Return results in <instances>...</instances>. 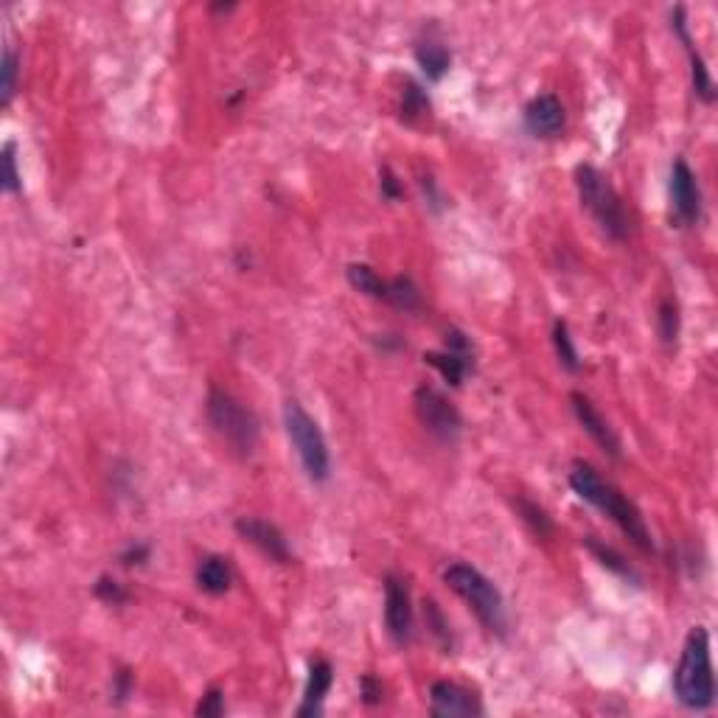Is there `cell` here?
<instances>
[{"instance_id":"obj_1","label":"cell","mask_w":718,"mask_h":718,"mask_svg":"<svg viewBox=\"0 0 718 718\" xmlns=\"http://www.w3.org/2000/svg\"><path fill=\"white\" fill-rule=\"evenodd\" d=\"M570 486L573 491L589 503L592 508H598L601 514L612 519L620 531L632 539L634 545L643 547V550H654L651 542V533L646 528V519L640 517V511L634 508L632 500H626L612 483H606L601 474L595 472L587 463H575L573 472H570Z\"/></svg>"},{"instance_id":"obj_2","label":"cell","mask_w":718,"mask_h":718,"mask_svg":"<svg viewBox=\"0 0 718 718\" xmlns=\"http://www.w3.org/2000/svg\"><path fill=\"white\" fill-rule=\"evenodd\" d=\"M674 693L688 710H710L716 702V676L710 660V634L704 626L690 629L674 671Z\"/></svg>"},{"instance_id":"obj_3","label":"cell","mask_w":718,"mask_h":718,"mask_svg":"<svg viewBox=\"0 0 718 718\" xmlns=\"http://www.w3.org/2000/svg\"><path fill=\"white\" fill-rule=\"evenodd\" d=\"M444 581L452 592H458L460 598L469 604L477 620L489 629L491 634L503 637L508 629V615H505V601L500 589L491 584L480 570H474L472 564L455 561L444 570Z\"/></svg>"},{"instance_id":"obj_4","label":"cell","mask_w":718,"mask_h":718,"mask_svg":"<svg viewBox=\"0 0 718 718\" xmlns=\"http://www.w3.org/2000/svg\"><path fill=\"white\" fill-rule=\"evenodd\" d=\"M575 188H578L581 205L598 222V228L604 230L609 239L623 242L629 236V216H626L623 200L612 188V183L595 166H578L575 169Z\"/></svg>"},{"instance_id":"obj_5","label":"cell","mask_w":718,"mask_h":718,"mask_svg":"<svg viewBox=\"0 0 718 718\" xmlns=\"http://www.w3.org/2000/svg\"><path fill=\"white\" fill-rule=\"evenodd\" d=\"M208 421L214 424L216 435L236 452V455H253L259 444V421L247 410L239 399H233L225 390H211L208 393Z\"/></svg>"},{"instance_id":"obj_6","label":"cell","mask_w":718,"mask_h":718,"mask_svg":"<svg viewBox=\"0 0 718 718\" xmlns=\"http://www.w3.org/2000/svg\"><path fill=\"white\" fill-rule=\"evenodd\" d=\"M284 427H287L289 441L301 458L303 472L315 483H326L331 477V455L315 418L309 416L298 402H287L284 404Z\"/></svg>"},{"instance_id":"obj_7","label":"cell","mask_w":718,"mask_h":718,"mask_svg":"<svg viewBox=\"0 0 718 718\" xmlns=\"http://www.w3.org/2000/svg\"><path fill=\"white\" fill-rule=\"evenodd\" d=\"M416 416L432 438H438L444 444H455L460 438V430H463L460 413L441 390L430 388V385H421L416 390Z\"/></svg>"},{"instance_id":"obj_8","label":"cell","mask_w":718,"mask_h":718,"mask_svg":"<svg viewBox=\"0 0 718 718\" xmlns=\"http://www.w3.org/2000/svg\"><path fill=\"white\" fill-rule=\"evenodd\" d=\"M424 362H430L438 374L444 376L449 385L458 388L460 382L469 376L474 368V348L469 343V337L458 329L446 331V348L444 351H430L424 354Z\"/></svg>"},{"instance_id":"obj_9","label":"cell","mask_w":718,"mask_h":718,"mask_svg":"<svg viewBox=\"0 0 718 718\" xmlns=\"http://www.w3.org/2000/svg\"><path fill=\"white\" fill-rule=\"evenodd\" d=\"M385 623L388 634L399 646L413 640V598L407 581L399 575L385 578Z\"/></svg>"},{"instance_id":"obj_10","label":"cell","mask_w":718,"mask_h":718,"mask_svg":"<svg viewBox=\"0 0 718 718\" xmlns=\"http://www.w3.org/2000/svg\"><path fill=\"white\" fill-rule=\"evenodd\" d=\"M671 208L682 225H693L702 216V191L696 183V174L685 160H674L671 166Z\"/></svg>"},{"instance_id":"obj_11","label":"cell","mask_w":718,"mask_h":718,"mask_svg":"<svg viewBox=\"0 0 718 718\" xmlns=\"http://www.w3.org/2000/svg\"><path fill=\"white\" fill-rule=\"evenodd\" d=\"M432 716L452 718V716H480L483 704L474 696L472 690H466L458 682H435L430 690Z\"/></svg>"},{"instance_id":"obj_12","label":"cell","mask_w":718,"mask_h":718,"mask_svg":"<svg viewBox=\"0 0 718 718\" xmlns=\"http://www.w3.org/2000/svg\"><path fill=\"white\" fill-rule=\"evenodd\" d=\"M236 531H239L242 539H247L253 547H259L264 556H270V559L278 561V564H287V561L292 559L284 533L278 531L275 525H270V522H264V519L242 517L236 522Z\"/></svg>"},{"instance_id":"obj_13","label":"cell","mask_w":718,"mask_h":718,"mask_svg":"<svg viewBox=\"0 0 718 718\" xmlns=\"http://www.w3.org/2000/svg\"><path fill=\"white\" fill-rule=\"evenodd\" d=\"M570 402H573V413L578 418V424L587 430V435L595 441V444L601 446L604 452H609L612 458H618L620 455V441L615 430L609 427V421H606L598 410H595V404L589 402L584 393H573L570 396Z\"/></svg>"},{"instance_id":"obj_14","label":"cell","mask_w":718,"mask_h":718,"mask_svg":"<svg viewBox=\"0 0 718 718\" xmlns=\"http://www.w3.org/2000/svg\"><path fill=\"white\" fill-rule=\"evenodd\" d=\"M564 107L556 96H536V99L525 107V127L536 138H556L564 130Z\"/></svg>"},{"instance_id":"obj_15","label":"cell","mask_w":718,"mask_h":718,"mask_svg":"<svg viewBox=\"0 0 718 718\" xmlns=\"http://www.w3.org/2000/svg\"><path fill=\"white\" fill-rule=\"evenodd\" d=\"M674 31L679 34V40L685 43V48H688L690 76H693V90H696V96H699L704 104H713V99H716L713 76L707 71L704 59L699 57V51L693 48V40H690V31H688V20H685V9H682V6L674 12Z\"/></svg>"},{"instance_id":"obj_16","label":"cell","mask_w":718,"mask_h":718,"mask_svg":"<svg viewBox=\"0 0 718 718\" xmlns=\"http://www.w3.org/2000/svg\"><path fill=\"white\" fill-rule=\"evenodd\" d=\"M331 682H334V668H331L329 660H315L309 665V679H306L298 716H320L323 713V702H326V693L331 690Z\"/></svg>"},{"instance_id":"obj_17","label":"cell","mask_w":718,"mask_h":718,"mask_svg":"<svg viewBox=\"0 0 718 718\" xmlns=\"http://www.w3.org/2000/svg\"><path fill=\"white\" fill-rule=\"evenodd\" d=\"M233 584V567L225 556H205L197 567V587L208 595H225Z\"/></svg>"},{"instance_id":"obj_18","label":"cell","mask_w":718,"mask_h":718,"mask_svg":"<svg viewBox=\"0 0 718 718\" xmlns=\"http://www.w3.org/2000/svg\"><path fill=\"white\" fill-rule=\"evenodd\" d=\"M345 275H348V284L357 292L371 295L376 301H388V281H382L374 267H368V264H348Z\"/></svg>"},{"instance_id":"obj_19","label":"cell","mask_w":718,"mask_h":718,"mask_svg":"<svg viewBox=\"0 0 718 718\" xmlns=\"http://www.w3.org/2000/svg\"><path fill=\"white\" fill-rule=\"evenodd\" d=\"M416 59H418V68L424 71L427 79L432 82H438L446 71H449V65H452V57H449V51H446L444 45L438 43H421L416 48Z\"/></svg>"},{"instance_id":"obj_20","label":"cell","mask_w":718,"mask_h":718,"mask_svg":"<svg viewBox=\"0 0 718 718\" xmlns=\"http://www.w3.org/2000/svg\"><path fill=\"white\" fill-rule=\"evenodd\" d=\"M385 303H393L396 309H404V312H416L421 306V292L410 278H393L388 281V301Z\"/></svg>"},{"instance_id":"obj_21","label":"cell","mask_w":718,"mask_h":718,"mask_svg":"<svg viewBox=\"0 0 718 718\" xmlns=\"http://www.w3.org/2000/svg\"><path fill=\"white\" fill-rule=\"evenodd\" d=\"M553 345H556V354H559V362L575 374L578 368H581V359H578V351H575V343H573V334L567 329V323L559 320L556 326H553Z\"/></svg>"},{"instance_id":"obj_22","label":"cell","mask_w":718,"mask_h":718,"mask_svg":"<svg viewBox=\"0 0 718 718\" xmlns=\"http://www.w3.org/2000/svg\"><path fill=\"white\" fill-rule=\"evenodd\" d=\"M587 547L592 550V556H595V559L604 564L606 570H612V573L623 575V578H629V581H640V578L634 575L632 567H629V564L623 561V556H618V553H615L612 547L598 545V542H592V539H587Z\"/></svg>"},{"instance_id":"obj_23","label":"cell","mask_w":718,"mask_h":718,"mask_svg":"<svg viewBox=\"0 0 718 718\" xmlns=\"http://www.w3.org/2000/svg\"><path fill=\"white\" fill-rule=\"evenodd\" d=\"M402 113L410 121L430 113V99H427V93L416 82H407V90L402 93Z\"/></svg>"},{"instance_id":"obj_24","label":"cell","mask_w":718,"mask_h":718,"mask_svg":"<svg viewBox=\"0 0 718 718\" xmlns=\"http://www.w3.org/2000/svg\"><path fill=\"white\" fill-rule=\"evenodd\" d=\"M0 73H3V82H0V104L6 107V104L12 101V96H15V87H17V57L12 48L3 51Z\"/></svg>"},{"instance_id":"obj_25","label":"cell","mask_w":718,"mask_h":718,"mask_svg":"<svg viewBox=\"0 0 718 718\" xmlns=\"http://www.w3.org/2000/svg\"><path fill=\"white\" fill-rule=\"evenodd\" d=\"M660 337L662 343H676V337H679V309H676L674 301H662L660 306Z\"/></svg>"},{"instance_id":"obj_26","label":"cell","mask_w":718,"mask_h":718,"mask_svg":"<svg viewBox=\"0 0 718 718\" xmlns=\"http://www.w3.org/2000/svg\"><path fill=\"white\" fill-rule=\"evenodd\" d=\"M0 163H3V177H0V186H3V191H6V194H17V191H20V174H17V163H15V146L12 144L3 146Z\"/></svg>"},{"instance_id":"obj_27","label":"cell","mask_w":718,"mask_h":718,"mask_svg":"<svg viewBox=\"0 0 718 718\" xmlns=\"http://www.w3.org/2000/svg\"><path fill=\"white\" fill-rule=\"evenodd\" d=\"M225 713V693L219 688H211L205 696H202V702L197 704V716H222Z\"/></svg>"},{"instance_id":"obj_28","label":"cell","mask_w":718,"mask_h":718,"mask_svg":"<svg viewBox=\"0 0 718 718\" xmlns=\"http://www.w3.org/2000/svg\"><path fill=\"white\" fill-rule=\"evenodd\" d=\"M96 595H99L101 601H107V604H124L127 601V592L113 578H101L99 584H96Z\"/></svg>"},{"instance_id":"obj_29","label":"cell","mask_w":718,"mask_h":718,"mask_svg":"<svg viewBox=\"0 0 718 718\" xmlns=\"http://www.w3.org/2000/svg\"><path fill=\"white\" fill-rule=\"evenodd\" d=\"M519 508H522V514H525V519L531 522V525H533V528H536V531H539V533H550V519H547V514H545V511H542V508H536V505L525 503V500L519 503Z\"/></svg>"},{"instance_id":"obj_30","label":"cell","mask_w":718,"mask_h":718,"mask_svg":"<svg viewBox=\"0 0 718 718\" xmlns=\"http://www.w3.org/2000/svg\"><path fill=\"white\" fill-rule=\"evenodd\" d=\"M382 191H385V197L390 200H396L399 197V183H396V177L385 169V180H382Z\"/></svg>"},{"instance_id":"obj_31","label":"cell","mask_w":718,"mask_h":718,"mask_svg":"<svg viewBox=\"0 0 718 718\" xmlns=\"http://www.w3.org/2000/svg\"><path fill=\"white\" fill-rule=\"evenodd\" d=\"M149 556V547H130L127 553H124V564H141V559Z\"/></svg>"},{"instance_id":"obj_32","label":"cell","mask_w":718,"mask_h":718,"mask_svg":"<svg viewBox=\"0 0 718 718\" xmlns=\"http://www.w3.org/2000/svg\"><path fill=\"white\" fill-rule=\"evenodd\" d=\"M362 693H365V702H376L382 690L376 688V682L371 676H365V679H362Z\"/></svg>"}]
</instances>
